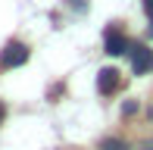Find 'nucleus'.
Listing matches in <instances>:
<instances>
[{
	"instance_id": "obj_9",
	"label": "nucleus",
	"mask_w": 153,
	"mask_h": 150,
	"mask_svg": "<svg viewBox=\"0 0 153 150\" xmlns=\"http://www.w3.org/2000/svg\"><path fill=\"white\" fill-rule=\"evenodd\" d=\"M144 150H153V141H147V144H144Z\"/></svg>"
},
{
	"instance_id": "obj_8",
	"label": "nucleus",
	"mask_w": 153,
	"mask_h": 150,
	"mask_svg": "<svg viewBox=\"0 0 153 150\" xmlns=\"http://www.w3.org/2000/svg\"><path fill=\"white\" fill-rule=\"evenodd\" d=\"M6 119V106H3V100H0V122Z\"/></svg>"
},
{
	"instance_id": "obj_2",
	"label": "nucleus",
	"mask_w": 153,
	"mask_h": 150,
	"mask_svg": "<svg viewBox=\"0 0 153 150\" xmlns=\"http://www.w3.org/2000/svg\"><path fill=\"white\" fill-rule=\"evenodd\" d=\"M128 56H131V72L134 75H147L153 69V50L144 44H131L128 47Z\"/></svg>"
},
{
	"instance_id": "obj_4",
	"label": "nucleus",
	"mask_w": 153,
	"mask_h": 150,
	"mask_svg": "<svg viewBox=\"0 0 153 150\" xmlns=\"http://www.w3.org/2000/svg\"><path fill=\"white\" fill-rule=\"evenodd\" d=\"M116 88H119V72L116 69H100L97 72V91L100 94H116Z\"/></svg>"
},
{
	"instance_id": "obj_1",
	"label": "nucleus",
	"mask_w": 153,
	"mask_h": 150,
	"mask_svg": "<svg viewBox=\"0 0 153 150\" xmlns=\"http://www.w3.org/2000/svg\"><path fill=\"white\" fill-rule=\"evenodd\" d=\"M25 63H28V47L19 44V41H10L0 50V66L3 69H16V66H25Z\"/></svg>"
},
{
	"instance_id": "obj_7",
	"label": "nucleus",
	"mask_w": 153,
	"mask_h": 150,
	"mask_svg": "<svg viewBox=\"0 0 153 150\" xmlns=\"http://www.w3.org/2000/svg\"><path fill=\"white\" fill-rule=\"evenodd\" d=\"M144 13H147V16L153 19V0H144Z\"/></svg>"
},
{
	"instance_id": "obj_3",
	"label": "nucleus",
	"mask_w": 153,
	"mask_h": 150,
	"mask_svg": "<svg viewBox=\"0 0 153 150\" xmlns=\"http://www.w3.org/2000/svg\"><path fill=\"white\" fill-rule=\"evenodd\" d=\"M103 50L109 53V56H119V53L128 50V44H125V35L119 28H106V35H103Z\"/></svg>"
},
{
	"instance_id": "obj_6",
	"label": "nucleus",
	"mask_w": 153,
	"mask_h": 150,
	"mask_svg": "<svg viewBox=\"0 0 153 150\" xmlns=\"http://www.w3.org/2000/svg\"><path fill=\"white\" fill-rule=\"evenodd\" d=\"M134 110H137V103H134V100H128V103H122V113H125V116H131Z\"/></svg>"
},
{
	"instance_id": "obj_5",
	"label": "nucleus",
	"mask_w": 153,
	"mask_h": 150,
	"mask_svg": "<svg viewBox=\"0 0 153 150\" xmlns=\"http://www.w3.org/2000/svg\"><path fill=\"white\" fill-rule=\"evenodd\" d=\"M100 150H128V147H125V141H119V138H103Z\"/></svg>"
}]
</instances>
